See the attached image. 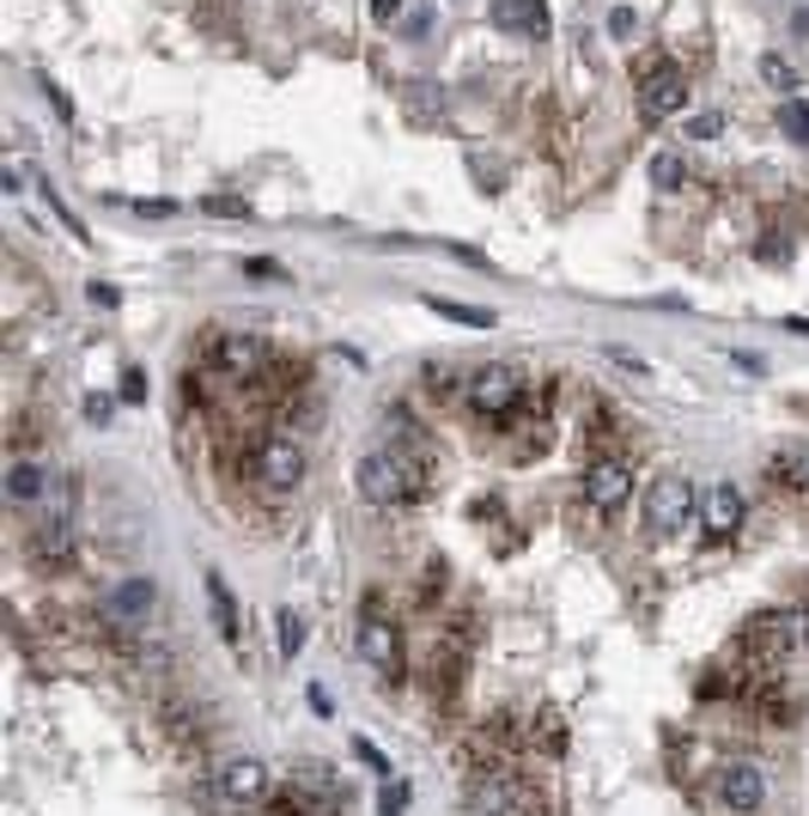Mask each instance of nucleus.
<instances>
[{"mask_svg":"<svg viewBox=\"0 0 809 816\" xmlns=\"http://www.w3.org/2000/svg\"><path fill=\"white\" fill-rule=\"evenodd\" d=\"M432 451L426 439L420 445H396V439H378V445L359 457V494L372 506H414L432 494Z\"/></svg>","mask_w":809,"mask_h":816,"instance_id":"1","label":"nucleus"},{"mask_svg":"<svg viewBox=\"0 0 809 816\" xmlns=\"http://www.w3.org/2000/svg\"><path fill=\"white\" fill-rule=\"evenodd\" d=\"M804 646H809V609H791V604L755 609V616L736 628V652H743V659H761V664L791 659V652H804Z\"/></svg>","mask_w":809,"mask_h":816,"instance_id":"2","label":"nucleus"},{"mask_svg":"<svg viewBox=\"0 0 809 816\" xmlns=\"http://www.w3.org/2000/svg\"><path fill=\"white\" fill-rule=\"evenodd\" d=\"M463 403L481 415V421H494V427H506V421H518L523 408H530V384H523V372L518 366H481L469 384H463Z\"/></svg>","mask_w":809,"mask_h":816,"instance_id":"3","label":"nucleus"},{"mask_svg":"<svg viewBox=\"0 0 809 816\" xmlns=\"http://www.w3.org/2000/svg\"><path fill=\"white\" fill-rule=\"evenodd\" d=\"M353 646H359V659H366L384 683H402V671H408L402 628H396V621L378 609V597H366V609H359V633H353Z\"/></svg>","mask_w":809,"mask_h":816,"instance_id":"4","label":"nucleus"},{"mask_svg":"<svg viewBox=\"0 0 809 816\" xmlns=\"http://www.w3.org/2000/svg\"><path fill=\"white\" fill-rule=\"evenodd\" d=\"M694 512H700V494H694L688 475H657V482L645 487V530H652V537H676Z\"/></svg>","mask_w":809,"mask_h":816,"instance_id":"5","label":"nucleus"},{"mask_svg":"<svg viewBox=\"0 0 809 816\" xmlns=\"http://www.w3.org/2000/svg\"><path fill=\"white\" fill-rule=\"evenodd\" d=\"M268 804H275L280 816H341V786L323 768H299Z\"/></svg>","mask_w":809,"mask_h":816,"instance_id":"6","label":"nucleus"},{"mask_svg":"<svg viewBox=\"0 0 809 816\" xmlns=\"http://www.w3.org/2000/svg\"><path fill=\"white\" fill-rule=\"evenodd\" d=\"M578 487H585V500L597 506L602 518H614L627 500H633V463H627V457H609V451H597V457L585 463V482H578Z\"/></svg>","mask_w":809,"mask_h":816,"instance_id":"7","label":"nucleus"},{"mask_svg":"<svg viewBox=\"0 0 809 816\" xmlns=\"http://www.w3.org/2000/svg\"><path fill=\"white\" fill-rule=\"evenodd\" d=\"M256 482L268 487V494H292V487L304 482V445L292 433H275V439H262L256 445Z\"/></svg>","mask_w":809,"mask_h":816,"instance_id":"8","label":"nucleus"},{"mask_svg":"<svg viewBox=\"0 0 809 816\" xmlns=\"http://www.w3.org/2000/svg\"><path fill=\"white\" fill-rule=\"evenodd\" d=\"M213 798L237 804V811L268 804L275 798V774H268V762H256V756H232V762L220 768V780H213Z\"/></svg>","mask_w":809,"mask_h":816,"instance_id":"9","label":"nucleus"},{"mask_svg":"<svg viewBox=\"0 0 809 816\" xmlns=\"http://www.w3.org/2000/svg\"><path fill=\"white\" fill-rule=\"evenodd\" d=\"M712 792H718V804H724V811L749 816V811H761V804H767V774H761L755 762H743V756H736V762L718 768Z\"/></svg>","mask_w":809,"mask_h":816,"instance_id":"10","label":"nucleus"},{"mask_svg":"<svg viewBox=\"0 0 809 816\" xmlns=\"http://www.w3.org/2000/svg\"><path fill=\"white\" fill-rule=\"evenodd\" d=\"M213 360L244 384H256V378L275 372V348L262 342V335H220V342H213Z\"/></svg>","mask_w":809,"mask_h":816,"instance_id":"11","label":"nucleus"},{"mask_svg":"<svg viewBox=\"0 0 809 816\" xmlns=\"http://www.w3.org/2000/svg\"><path fill=\"white\" fill-rule=\"evenodd\" d=\"M640 110H645L652 122L681 117V110H688V74H681L676 62L657 67V74H645V79H640Z\"/></svg>","mask_w":809,"mask_h":816,"instance_id":"12","label":"nucleus"},{"mask_svg":"<svg viewBox=\"0 0 809 816\" xmlns=\"http://www.w3.org/2000/svg\"><path fill=\"white\" fill-rule=\"evenodd\" d=\"M523 780H511L506 768H487V774H475L469 780V811L475 816H518V804H523Z\"/></svg>","mask_w":809,"mask_h":816,"instance_id":"13","label":"nucleus"},{"mask_svg":"<svg viewBox=\"0 0 809 816\" xmlns=\"http://www.w3.org/2000/svg\"><path fill=\"white\" fill-rule=\"evenodd\" d=\"M153 604H158V585L153 580H122L117 592L104 597V621L110 628H146L153 621Z\"/></svg>","mask_w":809,"mask_h":816,"instance_id":"14","label":"nucleus"},{"mask_svg":"<svg viewBox=\"0 0 809 816\" xmlns=\"http://www.w3.org/2000/svg\"><path fill=\"white\" fill-rule=\"evenodd\" d=\"M736 530H743V494H736L731 482H718L712 494L700 500V537L718 549V542H731Z\"/></svg>","mask_w":809,"mask_h":816,"instance_id":"15","label":"nucleus"},{"mask_svg":"<svg viewBox=\"0 0 809 816\" xmlns=\"http://www.w3.org/2000/svg\"><path fill=\"white\" fill-rule=\"evenodd\" d=\"M201 585H208V616H213V633H220V640L237 652V646H244V609H237L232 585H225L220 573H208Z\"/></svg>","mask_w":809,"mask_h":816,"instance_id":"16","label":"nucleus"},{"mask_svg":"<svg viewBox=\"0 0 809 816\" xmlns=\"http://www.w3.org/2000/svg\"><path fill=\"white\" fill-rule=\"evenodd\" d=\"M158 719H165V731H170V743H177V750H201V713H189L184 695L158 701Z\"/></svg>","mask_w":809,"mask_h":816,"instance_id":"17","label":"nucleus"},{"mask_svg":"<svg viewBox=\"0 0 809 816\" xmlns=\"http://www.w3.org/2000/svg\"><path fill=\"white\" fill-rule=\"evenodd\" d=\"M7 494H13L19 506L49 500V475H43V463H37V457H19L13 470H7Z\"/></svg>","mask_w":809,"mask_h":816,"instance_id":"18","label":"nucleus"},{"mask_svg":"<svg viewBox=\"0 0 809 816\" xmlns=\"http://www.w3.org/2000/svg\"><path fill=\"white\" fill-rule=\"evenodd\" d=\"M420 305H426L432 317H444V323H463V330H494L499 323L494 311H481V305H457V299H439V293H426Z\"/></svg>","mask_w":809,"mask_h":816,"instance_id":"19","label":"nucleus"},{"mask_svg":"<svg viewBox=\"0 0 809 816\" xmlns=\"http://www.w3.org/2000/svg\"><path fill=\"white\" fill-rule=\"evenodd\" d=\"M499 25L530 31V37H548V0H506V7H499Z\"/></svg>","mask_w":809,"mask_h":816,"instance_id":"20","label":"nucleus"},{"mask_svg":"<svg viewBox=\"0 0 809 816\" xmlns=\"http://www.w3.org/2000/svg\"><path fill=\"white\" fill-rule=\"evenodd\" d=\"M767 475H773L779 487H791V494H804V500H809V445H797V451H779Z\"/></svg>","mask_w":809,"mask_h":816,"instance_id":"21","label":"nucleus"},{"mask_svg":"<svg viewBox=\"0 0 809 816\" xmlns=\"http://www.w3.org/2000/svg\"><path fill=\"white\" fill-rule=\"evenodd\" d=\"M275 646H280V659H292L304 646V616L299 609H275Z\"/></svg>","mask_w":809,"mask_h":816,"instance_id":"22","label":"nucleus"},{"mask_svg":"<svg viewBox=\"0 0 809 816\" xmlns=\"http://www.w3.org/2000/svg\"><path fill=\"white\" fill-rule=\"evenodd\" d=\"M779 129H785V141H797V146L809 141V104L804 98H785L779 104Z\"/></svg>","mask_w":809,"mask_h":816,"instance_id":"23","label":"nucleus"},{"mask_svg":"<svg viewBox=\"0 0 809 816\" xmlns=\"http://www.w3.org/2000/svg\"><path fill=\"white\" fill-rule=\"evenodd\" d=\"M43 201H49V213H55V220H62V232L74 238V244H92V232H86V220H79V213H67V201L55 196L49 184H43Z\"/></svg>","mask_w":809,"mask_h":816,"instance_id":"24","label":"nucleus"},{"mask_svg":"<svg viewBox=\"0 0 809 816\" xmlns=\"http://www.w3.org/2000/svg\"><path fill=\"white\" fill-rule=\"evenodd\" d=\"M535 731H542V743H548V756L566 750V719L554 707H535Z\"/></svg>","mask_w":809,"mask_h":816,"instance_id":"25","label":"nucleus"},{"mask_svg":"<svg viewBox=\"0 0 809 816\" xmlns=\"http://www.w3.org/2000/svg\"><path fill=\"white\" fill-rule=\"evenodd\" d=\"M378 816H408V780H402V774H384V792H378Z\"/></svg>","mask_w":809,"mask_h":816,"instance_id":"26","label":"nucleus"},{"mask_svg":"<svg viewBox=\"0 0 809 816\" xmlns=\"http://www.w3.org/2000/svg\"><path fill=\"white\" fill-rule=\"evenodd\" d=\"M196 208H201V213H213V220H250V213H256L250 201H237V196H201Z\"/></svg>","mask_w":809,"mask_h":816,"instance_id":"27","label":"nucleus"},{"mask_svg":"<svg viewBox=\"0 0 809 816\" xmlns=\"http://www.w3.org/2000/svg\"><path fill=\"white\" fill-rule=\"evenodd\" d=\"M444 585H451V566H444V561H426V566H420V604H439Z\"/></svg>","mask_w":809,"mask_h":816,"instance_id":"28","label":"nucleus"},{"mask_svg":"<svg viewBox=\"0 0 809 816\" xmlns=\"http://www.w3.org/2000/svg\"><path fill=\"white\" fill-rule=\"evenodd\" d=\"M117 208H129V213H146V220H165V213H177V201H165V196H153V201H141V196H110Z\"/></svg>","mask_w":809,"mask_h":816,"instance_id":"29","label":"nucleus"},{"mask_svg":"<svg viewBox=\"0 0 809 816\" xmlns=\"http://www.w3.org/2000/svg\"><path fill=\"white\" fill-rule=\"evenodd\" d=\"M681 177H688V172H681L676 153H657V158H652V184H657V189H676Z\"/></svg>","mask_w":809,"mask_h":816,"instance_id":"30","label":"nucleus"},{"mask_svg":"<svg viewBox=\"0 0 809 816\" xmlns=\"http://www.w3.org/2000/svg\"><path fill=\"white\" fill-rule=\"evenodd\" d=\"M408 110H414V122H432V110H444V98L432 86H408Z\"/></svg>","mask_w":809,"mask_h":816,"instance_id":"31","label":"nucleus"},{"mask_svg":"<svg viewBox=\"0 0 809 816\" xmlns=\"http://www.w3.org/2000/svg\"><path fill=\"white\" fill-rule=\"evenodd\" d=\"M609 37L633 43V37H640V13H633V7H614V13H609Z\"/></svg>","mask_w":809,"mask_h":816,"instance_id":"32","label":"nucleus"},{"mask_svg":"<svg viewBox=\"0 0 809 816\" xmlns=\"http://www.w3.org/2000/svg\"><path fill=\"white\" fill-rule=\"evenodd\" d=\"M688 134L694 141H718V134H724V117H718V110H700V117H688Z\"/></svg>","mask_w":809,"mask_h":816,"instance_id":"33","label":"nucleus"},{"mask_svg":"<svg viewBox=\"0 0 809 816\" xmlns=\"http://www.w3.org/2000/svg\"><path fill=\"white\" fill-rule=\"evenodd\" d=\"M110 415H117V396H104V390L86 396V421L92 427H110Z\"/></svg>","mask_w":809,"mask_h":816,"instance_id":"34","label":"nucleus"},{"mask_svg":"<svg viewBox=\"0 0 809 816\" xmlns=\"http://www.w3.org/2000/svg\"><path fill=\"white\" fill-rule=\"evenodd\" d=\"M761 74H767V86H779V92H797V74L779 62V55H767V62H761Z\"/></svg>","mask_w":809,"mask_h":816,"instance_id":"35","label":"nucleus"},{"mask_svg":"<svg viewBox=\"0 0 809 816\" xmlns=\"http://www.w3.org/2000/svg\"><path fill=\"white\" fill-rule=\"evenodd\" d=\"M122 403H146V372L141 366H122Z\"/></svg>","mask_w":809,"mask_h":816,"instance_id":"36","label":"nucleus"},{"mask_svg":"<svg viewBox=\"0 0 809 816\" xmlns=\"http://www.w3.org/2000/svg\"><path fill=\"white\" fill-rule=\"evenodd\" d=\"M43 92H49V104L62 110V122H67V129H74V122H79V117H74V98H67V92H62V86H55L49 74H43Z\"/></svg>","mask_w":809,"mask_h":816,"instance_id":"37","label":"nucleus"},{"mask_svg":"<svg viewBox=\"0 0 809 816\" xmlns=\"http://www.w3.org/2000/svg\"><path fill=\"white\" fill-rule=\"evenodd\" d=\"M244 275H256V280H287V268H280L275 256H250V263H244Z\"/></svg>","mask_w":809,"mask_h":816,"instance_id":"38","label":"nucleus"},{"mask_svg":"<svg viewBox=\"0 0 809 816\" xmlns=\"http://www.w3.org/2000/svg\"><path fill=\"white\" fill-rule=\"evenodd\" d=\"M353 756H359L366 768H378V774H390V762H384V750H378L372 738H353Z\"/></svg>","mask_w":809,"mask_h":816,"instance_id":"39","label":"nucleus"},{"mask_svg":"<svg viewBox=\"0 0 809 816\" xmlns=\"http://www.w3.org/2000/svg\"><path fill=\"white\" fill-rule=\"evenodd\" d=\"M304 701H311V713H317V719H335V701H329V688H323V683H311V688H304Z\"/></svg>","mask_w":809,"mask_h":816,"instance_id":"40","label":"nucleus"},{"mask_svg":"<svg viewBox=\"0 0 809 816\" xmlns=\"http://www.w3.org/2000/svg\"><path fill=\"white\" fill-rule=\"evenodd\" d=\"M432 19H439V13H432V7H414V13H408V37H426V31H432Z\"/></svg>","mask_w":809,"mask_h":816,"instance_id":"41","label":"nucleus"},{"mask_svg":"<svg viewBox=\"0 0 809 816\" xmlns=\"http://www.w3.org/2000/svg\"><path fill=\"white\" fill-rule=\"evenodd\" d=\"M86 293H92V305H104V311H117V305H122V293L110 287V280H92Z\"/></svg>","mask_w":809,"mask_h":816,"instance_id":"42","label":"nucleus"},{"mask_svg":"<svg viewBox=\"0 0 809 816\" xmlns=\"http://www.w3.org/2000/svg\"><path fill=\"white\" fill-rule=\"evenodd\" d=\"M402 7H408V0H372V19H378V25H390V19H402Z\"/></svg>","mask_w":809,"mask_h":816,"instance_id":"43","label":"nucleus"}]
</instances>
